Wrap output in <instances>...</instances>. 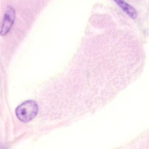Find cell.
<instances>
[{
    "mask_svg": "<svg viewBox=\"0 0 149 149\" xmlns=\"http://www.w3.org/2000/svg\"><path fill=\"white\" fill-rule=\"evenodd\" d=\"M38 111V105L33 100H28L24 102L15 109L17 117L24 123L32 121L36 116Z\"/></svg>",
    "mask_w": 149,
    "mask_h": 149,
    "instance_id": "cell-1",
    "label": "cell"
},
{
    "mask_svg": "<svg viewBox=\"0 0 149 149\" xmlns=\"http://www.w3.org/2000/svg\"><path fill=\"white\" fill-rule=\"evenodd\" d=\"M15 19V10L11 6H8L7 8L1 28L0 35L5 36L9 33L14 23Z\"/></svg>",
    "mask_w": 149,
    "mask_h": 149,
    "instance_id": "cell-2",
    "label": "cell"
},
{
    "mask_svg": "<svg viewBox=\"0 0 149 149\" xmlns=\"http://www.w3.org/2000/svg\"><path fill=\"white\" fill-rule=\"evenodd\" d=\"M114 1L131 18L135 19L136 18L137 13L136 9L125 2L124 0H114Z\"/></svg>",
    "mask_w": 149,
    "mask_h": 149,
    "instance_id": "cell-3",
    "label": "cell"
}]
</instances>
